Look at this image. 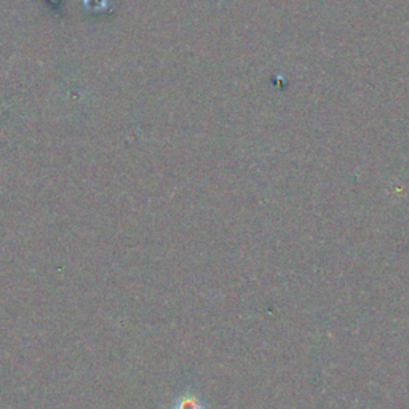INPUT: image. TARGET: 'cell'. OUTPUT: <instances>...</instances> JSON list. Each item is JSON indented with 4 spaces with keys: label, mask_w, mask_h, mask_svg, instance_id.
<instances>
[{
    "label": "cell",
    "mask_w": 409,
    "mask_h": 409,
    "mask_svg": "<svg viewBox=\"0 0 409 409\" xmlns=\"http://www.w3.org/2000/svg\"><path fill=\"white\" fill-rule=\"evenodd\" d=\"M176 409H200V403L192 396H184L181 401H178Z\"/></svg>",
    "instance_id": "obj_1"
}]
</instances>
